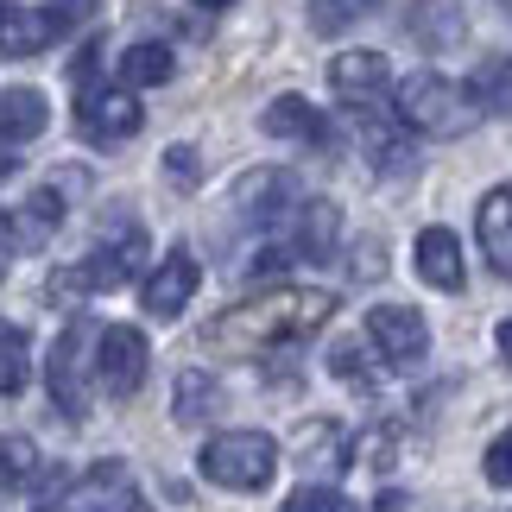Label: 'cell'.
<instances>
[{
  "instance_id": "1",
  "label": "cell",
  "mask_w": 512,
  "mask_h": 512,
  "mask_svg": "<svg viewBox=\"0 0 512 512\" xmlns=\"http://www.w3.org/2000/svg\"><path fill=\"white\" fill-rule=\"evenodd\" d=\"M329 317H336V291L279 285V291H260V298L222 310V317L203 329V342L222 348V354H279V348L310 342Z\"/></svg>"
},
{
  "instance_id": "2",
  "label": "cell",
  "mask_w": 512,
  "mask_h": 512,
  "mask_svg": "<svg viewBox=\"0 0 512 512\" xmlns=\"http://www.w3.org/2000/svg\"><path fill=\"white\" fill-rule=\"evenodd\" d=\"M392 108H399V121L411 133H424V140H456V133H468L481 121L468 83H449L437 70H418V76H405V83H392Z\"/></svg>"
},
{
  "instance_id": "3",
  "label": "cell",
  "mask_w": 512,
  "mask_h": 512,
  "mask_svg": "<svg viewBox=\"0 0 512 512\" xmlns=\"http://www.w3.org/2000/svg\"><path fill=\"white\" fill-rule=\"evenodd\" d=\"M196 468H203L209 487H228V494H260L279 475V443L266 430H222L196 449Z\"/></svg>"
},
{
  "instance_id": "4",
  "label": "cell",
  "mask_w": 512,
  "mask_h": 512,
  "mask_svg": "<svg viewBox=\"0 0 512 512\" xmlns=\"http://www.w3.org/2000/svg\"><path fill=\"white\" fill-rule=\"evenodd\" d=\"M140 272H146V228L127 222V228H114L95 253H83L70 272H57V279H51V304L95 298V291H121L127 279H140Z\"/></svg>"
},
{
  "instance_id": "5",
  "label": "cell",
  "mask_w": 512,
  "mask_h": 512,
  "mask_svg": "<svg viewBox=\"0 0 512 512\" xmlns=\"http://www.w3.org/2000/svg\"><path fill=\"white\" fill-rule=\"evenodd\" d=\"M140 102H133V89L127 83H114V89H89V95H76V133H83L89 146H127L133 133H140Z\"/></svg>"
},
{
  "instance_id": "6",
  "label": "cell",
  "mask_w": 512,
  "mask_h": 512,
  "mask_svg": "<svg viewBox=\"0 0 512 512\" xmlns=\"http://www.w3.org/2000/svg\"><path fill=\"white\" fill-rule=\"evenodd\" d=\"M146 367H152V348L133 323L95 329V380H102L114 399H133V392L146 386Z\"/></svg>"
},
{
  "instance_id": "7",
  "label": "cell",
  "mask_w": 512,
  "mask_h": 512,
  "mask_svg": "<svg viewBox=\"0 0 512 512\" xmlns=\"http://www.w3.org/2000/svg\"><path fill=\"white\" fill-rule=\"evenodd\" d=\"M367 342L380 354V367H418L430 354V323L418 317L411 304H373L367 310Z\"/></svg>"
},
{
  "instance_id": "8",
  "label": "cell",
  "mask_w": 512,
  "mask_h": 512,
  "mask_svg": "<svg viewBox=\"0 0 512 512\" xmlns=\"http://www.w3.org/2000/svg\"><path fill=\"white\" fill-rule=\"evenodd\" d=\"M133 506H146V500H140V487H133L127 462L83 468V475L64 487V500H57V512H133Z\"/></svg>"
},
{
  "instance_id": "9",
  "label": "cell",
  "mask_w": 512,
  "mask_h": 512,
  "mask_svg": "<svg viewBox=\"0 0 512 512\" xmlns=\"http://www.w3.org/2000/svg\"><path fill=\"white\" fill-rule=\"evenodd\" d=\"M89 336H95L89 323H70L64 336L51 342V354H45V386H51V405L64 411L70 424L89 411V399H83V354H89Z\"/></svg>"
},
{
  "instance_id": "10",
  "label": "cell",
  "mask_w": 512,
  "mask_h": 512,
  "mask_svg": "<svg viewBox=\"0 0 512 512\" xmlns=\"http://www.w3.org/2000/svg\"><path fill=\"white\" fill-rule=\"evenodd\" d=\"M196 285H203V266H196V253H190V247H171L165 260L146 272V291H140L146 317H159V323L184 317L190 298H196Z\"/></svg>"
},
{
  "instance_id": "11",
  "label": "cell",
  "mask_w": 512,
  "mask_h": 512,
  "mask_svg": "<svg viewBox=\"0 0 512 512\" xmlns=\"http://www.w3.org/2000/svg\"><path fill=\"white\" fill-rule=\"evenodd\" d=\"M329 89H336L342 108L373 114L392 95V64H386L380 51H342L336 64H329Z\"/></svg>"
},
{
  "instance_id": "12",
  "label": "cell",
  "mask_w": 512,
  "mask_h": 512,
  "mask_svg": "<svg viewBox=\"0 0 512 512\" xmlns=\"http://www.w3.org/2000/svg\"><path fill=\"white\" fill-rule=\"evenodd\" d=\"M291 171H272V165H260V171H247L241 184L228 190V203H234V215H241L247 228H266V222H279V215L291 209Z\"/></svg>"
},
{
  "instance_id": "13",
  "label": "cell",
  "mask_w": 512,
  "mask_h": 512,
  "mask_svg": "<svg viewBox=\"0 0 512 512\" xmlns=\"http://www.w3.org/2000/svg\"><path fill=\"white\" fill-rule=\"evenodd\" d=\"M64 32H70V7H26V13L7 7V19H0V57H38Z\"/></svg>"
},
{
  "instance_id": "14",
  "label": "cell",
  "mask_w": 512,
  "mask_h": 512,
  "mask_svg": "<svg viewBox=\"0 0 512 512\" xmlns=\"http://www.w3.org/2000/svg\"><path fill=\"white\" fill-rule=\"evenodd\" d=\"M411 266H418V279L430 291H462L468 285V266H462V241L449 228H424L418 241H411Z\"/></svg>"
},
{
  "instance_id": "15",
  "label": "cell",
  "mask_w": 512,
  "mask_h": 512,
  "mask_svg": "<svg viewBox=\"0 0 512 512\" xmlns=\"http://www.w3.org/2000/svg\"><path fill=\"white\" fill-rule=\"evenodd\" d=\"M336 247H342V209L336 203H304L298 209V222H291V253H298V260H336Z\"/></svg>"
},
{
  "instance_id": "16",
  "label": "cell",
  "mask_w": 512,
  "mask_h": 512,
  "mask_svg": "<svg viewBox=\"0 0 512 512\" xmlns=\"http://www.w3.org/2000/svg\"><path fill=\"white\" fill-rule=\"evenodd\" d=\"M475 234H481L487 266H494L500 279H512V184H500V190H487V196H481Z\"/></svg>"
},
{
  "instance_id": "17",
  "label": "cell",
  "mask_w": 512,
  "mask_h": 512,
  "mask_svg": "<svg viewBox=\"0 0 512 512\" xmlns=\"http://www.w3.org/2000/svg\"><path fill=\"white\" fill-rule=\"evenodd\" d=\"M260 127L272 133V140H298V146H329V127L323 114L304 102V95H279V102H266Z\"/></svg>"
},
{
  "instance_id": "18",
  "label": "cell",
  "mask_w": 512,
  "mask_h": 512,
  "mask_svg": "<svg viewBox=\"0 0 512 512\" xmlns=\"http://www.w3.org/2000/svg\"><path fill=\"white\" fill-rule=\"evenodd\" d=\"M361 146H367L373 171H386V177L411 171V127L405 121H380V108L361 114Z\"/></svg>"
},
{
  "instance_id": "19",
  "label": "cell",
  "mask_w": 512,
  "mask_h": 512,
  "mask_svg": "<svg viewBox=\"0 0 512 512\" xmlns=\"http://www.w3.org/2000/svg\"><path fill=\"white\" fill-rule=\"evenodd\" d=\"M57 222H64V190L57 184H45V190H32L26 203H19V215H13V234H19V253H38L57 234Z\"/></svg>"
},
{
  "instance_id": "20",
  "label": "cell",
  "mask_w": 512,
  "mask_h": 512,
  "mask_svg": "<svg viewBox=\"0 0 512 512\" xmlns=\"http://www.w3.org/2000/svg\"><path fill=\"white\" fill-rule=\"evenodd\" d=\"M51 121V102L38 89H7L0 95V146H26Z\"/></svg>"
},
{
  "instance_id": "21",
  "label": "cell",
  "mask_w": 512,
  "mask_h": 512,
  "mask_svg": "<svg viewBox=\"0 0 512 512\" xmlns=\"http://www.w3.org/2000/svg\"><path fill=\"white\" fill-rule=\"evenodd\" d=\"M171 70H177V57H171V45H159V38L121 51V83L127 89H159V83H171Z\"/></svg>"
},
{
  "instance_id": "22",
  "label": "cell",
  "mask_w": 512,
  "mask_h": 512,
  "mask_svg": "<svg viewBox=\"0 0 512 512\" xmlns=\"http://www.w3.org/2000/svg\"><path fill=\"white\" fill-rule=\"evenodd\" d=\"M215 411H222V386H215V373H177L171 418L177 424H209Z\"/></svg>"
},
{
  "instance_id": "23",
  "label": "cell",
  "mask_w": 512,
  "mask_h": 512,
  "mask_svg": "<svg viewBox=\"0 0 512 512\" xmlns=\"http://www.w3.org/2000/svg\"><path fill=\"white\" fill-rule=\"evenodd\" d=\"M468 95H475L481 114H506L512 121V57H487V64L468 76Z\"/></svg>"
},
{
  "instance_id": "24",
  "label": "cell",
  "mask_w": 512,
  "mask_h": 512,
  "mask_svg": "<svg viewBox=\"0 0 512 512\" xmlns=\"http://www.w3.org/2000/svg\"><path fill=\"white\" fill-rule=\"evenodd\" d=\"M405 32L418 38L424 51H437V45H456L462 38V19H456V7H443V0H418L411 19H405Z\"/></svg>"
},
{
  "instance_id": "25",
  "label": "cell",
  "mask_w": 512,
  "mask_h": 512,
  "mask_svg": "<svg viewBox=\"0 0 512 512\" xmlns=\"http://www.w3.org/2000/svg\"><path fill=\"white\" fill-rule=\"evenodd\" d=\"M298 462L317 475V468H342L348 462V437H342V424H304V437H298Z\"/></svg>"
},
{
  "instance_id": "26",
  "label": "cell",
  "mask_w": 512,
  "mask_h": 512,
  "mask_svg": "<svg viewBox=\"0 0 512 512\" xmlns=\"http://www.w3.org/2000/svg\"><path fill=\"white\" fill-rule=\"evenodd\" d=\"M38 487V449L26 437H0V494H32Z\"/></svg>"
},
{
  "instance_id": "27",
  "label": "cell",
  "mask_w": 512,
  "mask_h": 512,
  "mask_svg": "<svg viewBox=\"0 0 512 512\" xmlns=\"http://www.w3.org/2000/svg\"><path fill=\"white\" fill-rule=\"evenodd\" d=\"M373 361H380V354H373V342H336V348H329V367H336V380H348L354 392H373V386H380Z\"/></svg>"
},
{
  "instance_id": "28",
  "label": "cell",
  "mask_w": 512,
  "mask_h": 512,
  "mask_svg": "<svg viewBox=\"0 0 512 512\" xmlns=\"http://www.w3.org/2000/svg\"><path fill=\"white\" fill-rule=\"evenodd\" d=\"M26 386V329H13L0 317V399Z\"/></svg>"
},
{
  "instance_id": "29",
  "label": "cell",
  "mask_w": 512,
  "mask_h": 512,
  "mask_svg": "<svg viewBox=\"0 0 512 512\" xmlns=\"http://www.w3.org/2000/svg\"><path fill=\"white\" fill-rule=\"evenodd\" d=\"M373 7H386V0H310V26L342 32V26H354V19H367Z\"/></svg>"
},
{
  "instance_id": "30",
  "label": "cell",
  "mask_w": 512,
  "mask_h": 512,
  "mask_svg": "<svg viewBox=\"0 0 512 512\" xmlns=\"http://www.w3.org/2000/svg\"><path fill=\"white\" fill-rule=\"evenodd\" d=\"M279 512H354V500L348 494H336V487H298Z\"/></svg>"
},
{
  "instance_id": "31",
  "label": "cell",
  "mask_w": 512,
  "mask_h": 512,
  "mask_svg": "<svg viewBox=\"0 0 512 512\" xmlns=\"http://www.w3.org/2000/svg\"><path fill=\"white\" fill-rule=\"evenodd\" d=\"M481 475H487V487H512V430H500V437L487 443Z\"/></svg>"
},
{
  "instance_id": "32",
  "label": "cell",
  "mask_w": 512,
  "mask_h": 512,
  "mask_svg": "<svg viewBox=\"0 0 512 512\" xmlns=\"http://www.w3.org/2000/svg\"><path fill=\"white\" fill-rule=\"evenodd\" d=\"M165 177H171L177 190H196V184H203V171H196V146H171L165 152Z\"/></svg>"
},
{
  "instance_id": "33",
  "label": "cell",
  "mask_w": 512,
  "mask_h": 512,
  "mask_svg": "<svg viewBox=\"0 0 512 512\" xmlns=\"http://www.w3.org/2000/svg\"><path fill=\"white\" fill-rule=\"evenodd\" d=\"M13 253H19V234H13V215L0 209V279L13 272Z\"/></svg>"
},
{
  "instance_id": "34",
  "label": "cell",
  "mask_w": 512,
  "mask_h": 512,
  "mask_svg": "<svg viewBox=\"0 0 512 512\" xmlns=\"http://www.w3.org/2000/svg\"><path fill=\"white\" fill-rule=\"evenodd\" d=\"M494 342H500V361H506V367H512V317H506V323H500V336H494Z\"/></svg>"
},
{
  "instance_id": "35",
  "label": "cell",
  "mask_w": 512,
  "mask_h": 512,
  "mask_svg": "<svg viewBox=\"0 0 512 512\" xmlns=\"http://www.w3.org/2000/svg\"><path fill=\"white\" fill-rule=\"evenodd\" d=\"M13 152H19V146H0V177H7V171H13Z\"/></svg>"
},
{
  "instance_id": "36",
  "label": "cell",
  "mask_w": 512,
  "mask_h": 512,
  "mask_svg": "<svg viewBox=\"0 0 512 512\" xmlns=\"http://www.w3.org/2000/svg\"><path fill=\"white\" fill-rule=\"evenodd\" d=\"M196 7H228V0H196Z\"/></svg>"
},
{
  "instance_id": "37",
  "label": "cell",
  "mask_w": 512,
  "mask_h": 512,
  "mask_svg": "<svg viewBox=\"0 0 512 512\" xmlns=\"http://www.w3.org/2000/svg\"><path fill=\"white\" fill-rule=\"evenodd\" d=\"M0 19H7V0H0Z\"/></svg>"
},
{
  "instance_id": "38",
  "label": "cell",
  "mask_w": 512,
  "mask_h": 512,
  "mask_svg": "<svg viewBox=\"0 0 512 512\" xmlns=\"http://www.w3.org/2000/svg\"><path fill=\"white\" fill-rule=\"evenodd\" d=\"M133 512H152V506H133Z\"/></svg>"
}]
</instances>
